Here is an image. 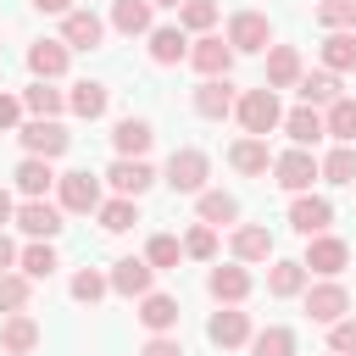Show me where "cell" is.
<instances>
[{"label": "cell", "instance_id": "obj_52", "mask_svg": "<svg viewBox=\"0 0 356 356\" xmlns=\"http://www.w3.org/2000/svg\"><path fill=\"white\" fill-rule=\"evenodd\" d=\"M150 6H172V11H178V6H184V0H150Z\"/></svg>", "mask_w": 356, "mask_h": 356}, {"label": "cell", "instance_id": "obj_39", "mask_svg": "<svg viewBox=\"0 0 356 356\" xmlns=\"http://www.w3.org/2000/svg\"><path fill=\"white\" fill-rule=\"evenodd\" d=\"M250 350L256 356H295V334L284 323H267L261 334H250Z\"/></svg>", "mask_w": 356, "mask_h": 356}, {"label": "cell", "instance_id": "obj_48", "mask_svg": "<svg viewBox=\"0 0 356 356\" xmlns=\"http://www.w3.org/2000/svg\"><path fill=\"white\" fill-rule=\"evenodd\" d=\"M139 356H184V345H178L172 334H150V339L139 345Z\"/></svg>", "mask_w": 356, "mask_h": 356}, {"label": "cell", "instance_id": "obj_51", "mask_svg": "<svg viewBox=\"0 0 356 356\" xmlns=\"http://www.w3.org/2000/svg\"><path fill=\"white\" fill-rule=\"evenodd\" d=\"M11 217H17V206H11V195H6V189H0V228H6V222H11Z\"/></svg>", "mask_w": 356, "mask_h": 356}, {"label": "cell", "instance_id": "obj_14", "mask_svg": "<svg viewBox=\"0 0 356 356\" xmlns=\"http://www.w3.org/2000/svg\"><path fill=\"white\" fill-rule=\"evenodd\" d=\"M100 39H106V22H100L95 11H78V6H72V11L61 17V44H67V50H95Z\"/></svg>", "mask_w": 356, "mask_h": 356}, {"label": "cell", "instance_id": "obj_19", "mask_svg": "<svg viewBox=\"0 0 356 356\" xmlns=\"http://www.w3.org/2000/svg\"><path fill=\"white\" fill-rule=\"evenodd\" d=\"M150 139H156V128H150L145 117H122V122L111 128V145H117V156H134V161H145Z\"/></svg>", "mask_w": 356, "mask_h": 356}, {"label": "cell", "instance_id": "obj_5", "mask_svg": "<svg viewBox=\"0 0 356 356\" xmlns=\"http://www.w3.org/2000/svg\"><path fill=\"white\" fill-rule=\"evenodd\" d=\"M300 267H306V273H317V278H339V273L350 267V245H345V239H334V234H312V239H306Z\"/></svg>", "mask_w": 356, "mask_h": 356}, {"label": "cell", "instance_id": "obj_35", "mask_svg": "<svg viewBox=\"0 0 356 356\" xmlns=\"http://www.w3.org/2000/svg\"><path fill=\"white\" fill-rule=\"evenodd\" d=\"M111 28L128 33V39L134 33H150V0H117L111 6Z\"/></svg>", "mask_w": 356, "mask_h": 356}, {"label": "cell", "instance_id": "obj_1", "mask_svg": "<svg viewBox=\"0 0 356 356\" xmlns=\"http://www.w3.org/2000/svg\"><path fill=\"white\" fill-rule=\"evenodd\" d=\"M234 117H239V128L250 134V139H267L278 122H284V106H278V89H245L239 100H234Z\"/></svg>", "mask_w": 356, "mask_h": 356}, {"label": "cell", "instance_id": "obj_44", "mask_svg": "<svg viewBox=\"0 0 356 356\" xmlns=\"http://www.w3.org/2000/svg\"><path fill=\"white\" fill-rule=\"evenodd\" d=\"M106 289H111V284H106V273H95V267H78V273H72V300L95 306V300H100Z\"/></svg>", "mask_w": 356, "mask_h": 356}, {"label": "cell", "instance_id": "obj_4", "mask_svg": "<svg viewBox=\"0 0 356 356\" xmlns=\"http://www.w3.org/2000/svg\"><path fill=\"white\" fill-rule=\"evenodd\" d=\"M317 178H323V172H317V156H312V150H300V145H295V150L273 156V184H278V189H289V195H306Z\"/></svg>", "mask_w": 356, "mask_h": 356}, {"label": "cell", "instance_id": "obj_13", "mask_svg": "<svg viewBox=\"0 0 356 356\" xmlns=\"http://www.w3.org/2000/svg\"><path fill=\"white\" fill-rule=\"evenodd\" d=\"M206 339H211V345H222V350H234V345H250V312H239V306H222V312H211V323H206Z\"/></svg>", "mask_w": 356, "mask_h": 356}, {"label": "cell", "instance_id": "obj_9", "mask_svg": "<svg viewBox=\"0 0 356 356\" xmlns=\"http://www.w3.org/2000/svg\"><path fill=\"white\" fill-rule=\"evenodd\" d=\"M150 278H156V267H150L145 256H122V261H111V273H106V284H111L117 295H128V300H145V295H150Z\"/></svg>", "mask_w": 356, "mask_h": 356}, {"label": "cell", "instance_id": "obj_40", "mask_svg": "<svg viewBox=\"0 0 356 356\" xmlns=\"http://www.w3.org/2000/svg\"><path fill=\"white\" fill-rule=\"evenodd\" d=\"M317 28H328V33H356V0H323V6H317Z\"/></svg>", "mask_w": 356, "mask_h": 356}, {"label": "cell", "instance_id": "obj_22", "mask_svg": "<svg viewBox=\"0 0 356 356\" xmlns=\"http://www.w3.org/2000/svg\"><path fill=\"white\" fill-rule=\"evenodd\" d=\"M28 67H33L39 83H56V78L67 72V44H61V39H39V44L28 50Z\"/></svg>", "mask_w": 356, "mask_h": 356}, {"label": "cell", "instance_id": "obj_32", "mask_svg": "<svg viewBox=\"0 0 356 356\" xmlns=\"http://www.w3.org/2000/svg\"><path fill=\"white\" fill-rule=\"evenodd\" d=\"M323 134H334L339 145H356V100H350V95H339V100L323 111Z\"/></svg>", "mask_w": 356, "mask_h": 356}, {"label": "cell", "instance_id": "obj_45", "mask_svg": "<svg viewBox=\"0 0 356 356\" xmlns=\"http://www.w3.org/2000/svg\"><path fill=\"white\" fill-rule=\"evenodd\" d=\"M184 256H195V261H211V256H217V228L195 222V228L184 234Z\"/></svg>", "mask_w": 356, "mask_h": 356}, {"label": "cell", "instance_id": "obj_12", "mask_svg": "<svg viewBox=\"0 0 356 356\" xmlns=\"http://www.w3.org/2000/svg\"><path fill=\"white\" fill-rule=\"evenodd\" d=\"M328 222H334V206H328L323 195H295V200H289V228H295V234L312 239V234H328Z\"/></svg>", "mask_w": 356, "mask_h": 356}, {"label": "cell", "instance_id": "obj_50", "mask_svg": "<svg viewBox=\"0 0 356 356\" xmlns=\"http://www.w3.org/2000/svg\"><path fill=\"white\" fill-rule=\"evenodd\" d=\"M33 11H44V17H67L72 0H33Z\"/></svg>", "mask_w": 356, "mask_h": 356}, {"label": "cell", "instance_id": "obj_30", "mask_svg": "<svg viewBox=\"0 0 356 356\" xmlns=\"http://www.w3.org/2000/svg\"><path fill=\"white\" fill-rule=\"evenodd\" d=\"M295 89H300V106H312V111L339 100V78H334V72H300Z\"/></svg>", "mask_w": 356, "mask_h": 356}, {"label": "cell", "instance_id": "obj_33", "mask_svg": "<svg viewBox=\"0 0 356 356\" xmlns=\"http://www.w3.org/2000/svg\"><path fill=\"white\" fill-rule=\"evenodd\" d=\"M100 228L106 234H128L134 222H139V200H128V195H117V200H100Z\"/></svg>", "mask_w": 356, "mask_h": 356}, {"label": "cell", "instance_id": "obj_34", "mask_svg": "<svg viewBox=\"0 0 356 356\" xmlns=\"http://www.w3.org/2000/svg\"><path fill=\"white\" fill-rule=\"evenodd\" d=\"M300 289H306V267H300V261H273V267H267V295L289 300V295H300Z\"/></svg>", "mask_w": 356, "mask_h": 356}, {"label": "cell", "instance_id": "obj_16", "mask_svg": "<svg viewBox=\"0 0 356 356\" xmlns=\"http://www.w3.org/2000/svg\"><path fill=\"white\" fill-rule=\"evenodd\" d=\"M106 178H111V189H117V195L139 200V195H145V189L156 184V167H150V161H134V156H117Z\"/></svg>", "mask_w": 356, "mask_h": 356}, {"label": "cell", "instance_id": "obj_28", "mask_svg": "<svg viewBox=\"0 0 356 356\" xmlns=\"http://www.w3.org/2000/svg\"><path fill=\"white\" fill-rule=\"evenodd\" d=\"M139 323H145L150 334H172V328H178V300H172V295H156V289H150V295L139 300Z\"/></svg>", "mask_w": 356, "mask_h": 356}, {"label": "cell", "instance_id": "obj_26", "mask_svg": "<svg viewBox=\"0 0 356 356\" xmlns=\"http://www.w3.org/2000/svg\"><path fill=\"white\" fill-rule=\"evenodd\" d=\"M150 61H156V67H178V61H189V39H184V28H150Z\"/></svg>", "mask_w": 356, "mask_h": 356}, {"label": "cell", "instance_id": "obj_17", "mask_svg": "<svg viewBox=\"0 0 356 356\" xmlns=\"http://www.w3.org/2000/svg\"><path fill=\"white\" fill-rule=\"evenodd\" d=\"M300 50L295 44H267V89H295L300 83Z\"/></svg>", "mask_w": 356, "mask_h": 356}, {"label": "cell", "instance_id": "obj_6", "mask_svg": "<svg viewBox=\"0 0 356 356\" xmlns=\"http://www.w3.org/2000/svg\"><path fill=\"white\" fill-rule=\"evenodd\" d=\"M273 44V22L261 17V11H234L228 17V50L234 56H256V50H267Z\"/></svg>", "mask_w": 356, "mask_h": 356}, {"label": "cell", "instance_id": "obj_10", "mask_svg": "<svg viewBox=\"0 0 356 356\" xmlns=\"http://www.w3.org/2000/svg\"><path fill=\"white\" fill-rule=\"evenodd\" d=\"M28 239H56L67 222H61V206H50V200H22L17 206V217H11Z\"/></svg>", "mask_w": 356, "mask_h": 356}, {"label": "cell", "instance_id": "obj_23", "mask_svg": "<svg viewBox=\"0 0 356 356\" xmlns=\"http://www.w3.org/2000/svg\"><path fill=\"white\" fill-rule=\"evenodd\" d=\"M67 106H72L83 122H95V117H106L111 89H106V83H95V78H83V83H72V89H67Z\"/></svg>", "mask_w": 356, "mask_h": 356}, {"label": "cell", "instance_id": "obj_15", "mask_svg": "<svg viewBox=\"0 0 356 356\" xmlns=\"http://www.w3.org/2000/svg\"><path fill=\"white\" fill-rule=\"evenodd\" d=\"M234 83L228 78H200V89H195V111L206 117V122H222V117H234Z\"/></svg>", "mask_w": 356, "mask_h": 356}, {"label": "cell", "instance_id": "obj_43", "mask_svg": "<svg viewBox=\"0 0 356 356\" xmlns=\"http://www.w3.org/2000/svg\"><path fill=\"white\" fill-rule=\"evenodd\" d=\"M28 295H33V284L22 278V273H0V312L11 317V312H22L28 306Z\"/></svg>", "mask_w": 356, "mask_h": 356}, {"label": "cell", "instance_id": "obj_38", "mask_svg": "<svg viewBox=\"0 0 356 356\" xmlns=\"http://www.w3.org/2000/svg\"><path fill=\"white\" fill-rule=\"evenodd\" d=\"M61 106H67V95L50 89V83H28L22 89V111H33V117H61Z\"/></svg>", "mask_w": 356, "mask_h": 356}, {"label": "cell", "instance_id": "obj_2", "mask_svg": "<svg viewBox=\"0 0 356 356\" xmlns=\"http://www.w3.org/2000/svg\"><path fill=\"white\" fill-rule=\"evenodd\" d=\"M17 139H22V150H28V156H39V161L67 156V145H72V134H67L56 117H33V122H22V128H17Z\"/></svg>", "mask_w": 356, "mask_h": 356}, {"label": "cell", "instance_id": "obj_3", "mask_svg": "<svg viewBox=\"0 0 356 356\" xmlns=\"http://www.w3.org/2000/svg\"><path fill=\"white\" fill-rule=\"evenodd\" d=\"M206 178H211L206 150L184 145V150H172V156H167V184H172L178 195H200V189H206Z\"/></svg>", "mask_w": 356, "mask_h": 356}, {"label": "cell", "instance_id": "obj_36", "mask_svg": "<svg viewBox=\"0 0 356 356\" xmlns=\"http://www.w3.org/2000/svg\"><path fill=\"white\" fill-rule=\"evenodd\" d=\"M323 72H356V33H328L323 39Z\"/></svg>", "mask_w": 356, "mask_h": 356}, {"label": "cell", "instance_id": "obj_24", "mask_svg": "<svg viewBox=\"0 0 356 356\" xmlns=\"http://www.w3.org/2000/svg\"><path fill=\"white\" fill-rule=\"evenodd\" d=\"M234 261H273V234L261 228V222H245V228H234Z\"/></svg>", "mask_w": 356, "mask_h": 356}, {"label": "cell", "instance_id": "obj_42", "mask_svg": "<svg viewBox=\"0 0 356 356\" xmlns=\"http://www.w3.org/2000/svg\"><path fill=\"white\" fill-rule=\"evenodd\" d=\"M178 256H184V239H172V234H156V239L145 245V261H150L156 273H167V267H178Z\"/></svg>", "mask_w": 356, "mask_h": 356}, {"label": "cell", "instance_id": "obj_41", "mask_svg": "<svg viewBox=\"0 0 356 356\" xmlns=\"http://www.w3.org/2000/svg\"><path fill=\"white\" fill-rule=\"evenodd\" d=\"M211 22H217V0H184L178 6V28L184 33H211Z\"/></svg>", "mask_w": 356, "mask_h": 356}, {"label": "cell", "instance_id": "obj_25", "mask_svg": "<svg viewBox=\"0 0 356 356\" xmlns=\"http://www.w3.org/2000/svg\"><path fill=\"white\" fill-rule=\"evenodd\" d=\"M206 289H211V300H222V306H239V300L250 295V273H245V267H211Z\"/></svg>", "mask_w": 356, "mask_h": 356}, {"label": "cell", "instance_id": "obj_27", "mask_svg": "<svg viewBox=\"0 0 356 356\" xmlns=\"http://www.w3.org/2000/svg\"><path fill=\"white\" fill-rule=\"evenodd\" d=\"M56 178H61V172H56L50 161H39V156H22V161H17V189H22L28 200H44V189H50Z\"/></svg>", "mask_w": 356, "mask_h": 356}, {"label": "cell", "instance_id": "obj_18", "mask_svg": "<svg viewBox=\"0 0 356 356\" xmlns=\"http://www.w3.org/2000/svg\"><path fill=\"white\" fill-rule=\"evenodd\" d=\"M0 350H6V356H28V350H39V323H33L28 312H11V317L0 323Z\"/></svg>", "mask_w": 356, "mask_h": 356}, {"label": "cell", "instance_id": "obj_8", "mask_svg": "<svg viewBox=\"0 0 356 356\" xmlns=\"http://www.w3.org/2000/svg\"><path fill=\"white\" fill-rule=\"evenodd\" d=\"M189 67H195L200 78H228V67H234L228 39H222V33H200V39L189 44Z\"/></svg>", "mask_w": 356, "mask_h": 356}, {"label": "cell", "instance_id": "obj_46", "mask_svg": "<svg viewBox=\"0 0 356 356\" xmlns=\"http://www.w3.org/2000/svg\"><path fill=\"white\" fill-rule=\"evenodd\" d=\"M328 350H334V356H356V317H339V323L328 328Z\"/></svg>", "mask_w": 356, "mask_h": 356}, {"label": "cell", "instance_id": "obj_11", "mask_svg": "<svg viewBox=\"0 0 356 356\" xmlns=\"http://www.w3.org/2000/svg\"><path fill=\"white\" fill-rule=\"evenodd\" d=\"M56 195H61V211H100V178L89 172H61Z\"/></svg>", "mask_w": 356, "mask_h": 356}, {"label": "cell", "instance_id": "obj_21", "mask_svg": "<svg viewBox=\"0 0 356 356\" xmlns=\"http://www.w3.org/2000/svg\"><path fill=\"white\" fill-rule=\"evenodd\" d=\"M195 217H200L206 228H222V222H239V200H234L228 189H200V195H195Z\"/></svg>", "mask_w": 356, "mask_h": 356}, {"label": "cell", "instance_id": "obj_47", "mask_svg": "<svg viewBox=\"0 0 356 356\" xmlns=\"http://www.w3.org/2000/svg\"><path fill=\"white\" fill-rule=\"evenodd\" d=\"M22 128V95H0V134Z\"/></svg>", "mask_w": 356, "mask_h": 356}, {"label": "cell", "instance_id": "obj_29", "mask_svg": "<svg viewBox=\"0 0 356 356\" xmlns=\"http://www.w3.org/2000/svg\"><path fill=\"white\" fill-rule=\"evenodd\" d=\"M278 128H284V134H289L300 150H312V145L323 139V111H312V106H295V111H289Z\"/></svg>", "mask_w": 356, "mask_h": 356}, {"label": "cell", "instance_id": "obj_20", "mask_svg": "<svg viewBox=\"0 0 356 356\" xmlns=\"http://www.w3.org/2000/svg\"><path fill=\"white\" fill-rule=\"evenodd\" d=\"M228 161H234V172H245V178H261V172H273V150H267V139H234V150H228Z\"/></svg>", "mask_w": 356, "mask_h": 356}, {"label": "cell", "instance_id": "obj_49", "mask_svg": "<svg viewBox=\"0 0 356 356\" xmlns=\"http://www.w3.org/2000/svg\"><path fill=\"white\" fill-rule=\"evenodd\" d=\"M11 267H17V245H11L6 228H0V273H11Z\"/></svg>", "mask_w": 356, "mask_h": 356}, {"label": "cell", "instance_id": "obj_31", "mask_svg": "<svg viewBox=\"0 0 356 356\" xmlns=\"http://www.w3.org/2000/svg\"><path fill=\"white\" fill-rule=\"evenodd\" d=\"M17 267H22V278L28 284H39V278H50L61 261H56V250H50V239H33L28 250H17Z\"/></svg>", "mask_w": 356, "mask_h": 356}, {"label": "cell", "instance_id": "obj_37", "mask_svg": "<svg viewBox=\"0 0 356 356\" xmlns=\"http://www.w3.org/2000/svg\"><path fill=\"white\" fill-rule=\"evenodd\" d=\"M317 172H323L328 184H356V145H334V150L317 161Z\"/></svg>", "mask_w": 356, "mask_h": 356}, {"label": "cell", "instance_id": "obj_7", "mask_svg": "<svg viewBox=\"0 0 356 356\" xmlns=\"http://www.w3.org/2000/svg\"><path fill=\"white\" fill-rule=\"evenodd\" d=\"M306 317H312V323H323V328H334L339 317H350V289H345L339 278L312 284V289H306Z\"/></svg>", "mask_w": 356, "mask_h": 356}]
</instances>
